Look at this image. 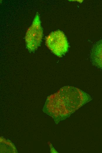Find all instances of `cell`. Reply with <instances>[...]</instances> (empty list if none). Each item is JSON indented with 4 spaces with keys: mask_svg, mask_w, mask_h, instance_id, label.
<instances>
[{
    "mask_svg": "<svg viewBox=\"0 0 102 153\" xmlns=\"http://www.w3.org/2000/svg\"><path fill=\"white\" fill-rule=\"evenodd\" d=\"M91 100L88 94L77 88L66 86L48 97L45 106L53 117L63 119Z\"/></svg>",
    "mask_w": 102,
    "mask_h": 153,
    "instance_id": "6da1fadb",
    "label": "cell"
},
{
    "mask_svg": "<svg viewBox=\"0 0 102 153\" xmlns=\"http://www.w3.org/2000/svg\"><path fill=\"white\" fill-rule=\"evenodd\" d=\"M43 35L40 17L37 13L32 24L28 29L25 36L26 46L29 51L33 52L37 49L40 45Z\"/></svg>",
    "mask_w": 102,
    "mask_h": 153,
    "instance_id": "7a4b0ae2",
    "label": "cell"
},
{
    "mask_svg": "<svg viewBox=\"0 0 102 153\" xmlns=\"http://www.w3.org/2000/svg\"><path fill=\"white\" fill-rule=\"evenodd\" d=\"M48 48L55 55L62 57L67 51L69 44L64 33L59 30L51 33L46 38Z\"/></svg>",
    "mask_w": 102,
    "mask_h": 153,
    "instance_id": "3957f363",
    "label": "cell"
},
{
    "mask_svg": "<svg viewBox=\"0 0 102 153\" xmlns=\"http://www.w3.org/2000/svg\"><path fill=\"white\" fill-rule=\"evenodd\" d=\"M90 58L93 64L102 70V39L96 43L91 49Z\"/></svg>",
    "mask_w": 102,
    "mask_h": 153,
    "instance_id": "277c9868",
    "label": "cell"
}]
</instances>
